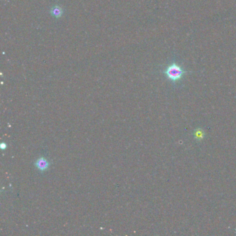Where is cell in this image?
Wrapping results in <instances>:
<instances>
[{"label":"cell","mask_w":236,"mask_h":236,"mask_svg":"<svg viewBox=\"0 0 236 236\" xmlns=\"http://www.w3.org/2000/svg\"><path fill=\"white\" fill-rule=\"evenodd\" d=\"M164 74L169 80L176 82L184 77V75L186 74V71L177 63H172L165 68Z\"/></svg>","instance_id":"1"},{"label":"cell","mask_w":236,"mask_h":236,"mask_svg":"<svg viewBox=\"0 0 236 236\" xmlns=\"http://www.w3.org/2000/svg\"><path fill=\"white\" fill-rule=\"evenodd\" d=\"M35 165L40 171L44 172L49 169V166H50V163L46 158L40 157L36 160V163H35Z\"/></svg>","instance_id":"2"},{"label":"cell","mask_w":236,"mask_h":236,"mask_svg":"<svg viewBox=\"0 0 236 236\" xmlns=\"http://www.w3.org/2000/svg\"><path fill=\"white\" fill-rule=\"evenodd\" d=\"M51 15L53 16V17H56V18H59V17H61L63 13V9L58 6H53V7L52 8L51 11Z\"/></svg>","instance_id":"3"},{"label":"cell","mask_w":236,"mask_h":236,"mask_svg":"<svg viewBox=\"0 0 236 236\" xmlns=\"http://www.w3.org/2000/svg\"><path fill=\"white\" fill-rule=\"evenodd\" d=\"M204 132L202 129H197L194 132V138L197 140H198V141H201V140L203 139L204 137Z\"/></svg>","instance_id":"4"},{"label":"cell","mask_w":236,"mask_h":236,"mask_svg":"<svg viewBox=\"0 0 236 236\" xmlns=\"http://www.w3.org/2000/svg\"><path fill=\"white\" fill-rule=\"evenodd\" d=\"M6 147H7V146H6V144L5 143H1V149H2V150L6 149Z\"/></svg>","instance_id":"5"}]
</instances>
